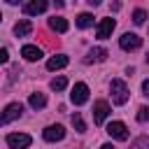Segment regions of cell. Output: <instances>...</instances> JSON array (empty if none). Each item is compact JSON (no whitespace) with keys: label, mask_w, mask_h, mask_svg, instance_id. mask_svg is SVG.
<instances>
[{"label":"cell","mask_w":149,"mask_h":149,"mask_svg":"<svg viewBox=\"0 0 149 149\" xmlns=\"http://www.w3.org/2000/svg\"><path fill=\"white\" fill-rule=\"evenodd\" d=\"M109 93H112V102L114 105H126L128 102V86H126L123 79H112Z\"/></svg>","instance_id":"1"},{"label":"cell","mask_w":149,"mask_h":149,"mask_svg":"<svg viewBox=\"0 0 149 149\" xmlns=\"http://www.w3.org/2000/svg\"><path fill=\"white\" fill-rule=\"evenodd\" d=\"M21 114H23V105H21V102H9V105L0 112V126H5V123H9V121H16Z\"/></svg>","instance_id":"2"},{"label":"cell","mask_w":149,"mask_h":149,"mask_svg":"<svg viewBox=\"0 0 149 149\" xmlns=\"http://www.w3.org/2000/svg\"><path fill=\"white\" fill-rule=\"evenodd\" d=\"M30 142H33V137L26 135V133H9V135H7V144H9V149H28Z\"/></svg>","instance_id":"3"},{"label":"cell","mask_w":149,"mask_h":149,"mask_svg":"<svg viewBox=\"0 0 149 149\" xmlns=\"http://www.w3.org/2000/svg\"><path fill=\"white\" fill-rule=\"evenodd\" d=\"M70 100H72L74 105H84V102L88 100V86H86L84 81L74 84V86H72V93H70Z\"/></svg>","instance_id":"4"},{"label":"cell","mask_w":149,"mask_h":149,"mask_svg":"<svg viewBox=\"0 0 149 149\" xmlns=\"http://www.w3.org/2000/svg\"><path fill=\"white\" fill-rule=\"evenodd\" d=\"M119 44H121V49L133 51V49H140L142 37H140V35H135V33H123V35H121V40H119Z\"/></svg>","instance_id":"5"},{"label":"cell","mask_w":149,"mask_h":149,"mask_svg":"<svg viewBox=\"0 0 149 149\" xmlns=\"http://www.w3.org/2000/svg\"><path fill=\"white\" fill-rule=\"evenodd\" d=\"M107 133H109V137H114V140H128V128H126L123 121H112V123L107 126Z\"/></svg>","instance_id":"6"},{"label":"cell","mask_w":149,"mask_h":149,"mask_svg":"<svg viewBox=\"0 0 149 149\" xmlns=\"http://www.w3.org/2000/svg\"><path fill=\"white\" fill-rule=\"evenodd\" d=\"M42 137L47 140V142H58V140H63L65 137V128L63 126H47L44 130H42Z\"/></svg>","instance_id":"7"},{"label":"cell","mask_w":149,"mask_h":149,"mask_svg":"<svg viewBox=\"0 0 149 149\" xmlns=\"http://www.w3.org/2000/svg\"><path fill=\"white\" fill-rule=\"evenodd\" d=\"M107 116H109V105H107L105 100H98V102L93 105V121L100 126V123H105Z\"/></svg>","instance_id":"8"},{"label":"cell","mask_w":149,"mask_h":149,"mask_svg":"<svg viewBox=\"0 0 149 149\" xmlns=\"http://www.w3.org/2000/svg\"><path fill=\"white\" fill-rule=\"evenodd\" d=\"M47 7H49V2H47V0H30V2H26V5H23V12H26L28 16H35V14H42Z\"/></svg>","instance_id":"9"},{"label":"cell","mask_w":149,"mask_h":149,"mask_svg":"<svg viewBox=\"0 0 149 149\" xmlns=\"http://www.w3.org/2000/svg\"><path fill=\"white\" fill-rule=\"evenodd\" d=\"M114 26H116V21H114V19H102V21L98 23V30H95V33H98V37H100V40H107V37L112 35Z\"/></svg>","instance_id":"10"},{"label":"cell","mask_w":149,"mask_h":149,"mask_svg":"<svg viewBox=\"0 0 149 149\" xmlns=\"http://www.w3.org/2000/svg\"><path fill=\"white\" fill-rule=\"evenodd\" d=\"M107 58V49H102V47H93L88 54H86V63H102Z\"/></svg>","instance_id":"11"},{"label":"cell","mask_w":149,"mask_h":149,"mask_svg":"<svg viewBox=\"0 0 149 149\" xmlns=\"http://www.w3.org/2000/svg\"><path fill=\"white\" fill-rule=\"evenodd\" d=\"M21 56H23L26 61H40V58H42V49H37L35 44H26V47L21 49Z\"/></svg>","instance_id":"12"},{"label":"cell","mask_w":149,"mask_h":149,"mask_svg":"<svg viewBox=\"0 0 149 149\" xmlns=\"http://www.w3.org/2000/svg\"><path fill=\"white\" fill-rule=\"evenodd\" d=\"M33 33V23L28 21V19H21L16 26H14V35L16 37H26V35H30Z\"/></svg>","instance_id":"13"},{"label":"cell","mask_w":149,"mask_h":149,"mask_svg":"<svg viewBox=\"0 0 149 149\" xmlns=\"http://www.w3.org/2000/svg\"><path fill=\"white\" fill-rule=\"evenodd\" d=\"M65 65H68V56H65V54L51 56V58L47 61V70H61V68H65Z\"/></svg>","instance_id":"14"},{"label":"cell","mask_w":149,"mask_h":149,"mask_svg":"<svg viewBox=\"0 0 149 149\" xmlns=\"http://www.w3.org/2000/svg\"><path fill=\"white\" fill-rule=\"evenodd\" d=\"M28 105L33 107V109H42L44 105H47V95L44 93H30V98H28Z\"/></svg>","instance_id":"15"},{"label":"cell","mask_w":149,"mask_h":149,"mask_svg":"<svg viewBox=\"0 0 149 149\" xmlns=\"http://www.w3.org/2000/svg\"><path fill=\"white\" fill-rule=\"evenodd\" d=\"M49 28L56 30V33H65V30H68V21H65L63 16H51V19H49Z\"/></svg>","instance_id":"16"},{"label":"cell","mask_w":149,"mask_h":149,"mask_svg":"<svg viewBox=\"0 0 149 149\" xmlns=\"http://www.w3.org/2000/svg\"><path fill=\"white\" fill-rule=\"evenodd\" d=\"M77 26H79V28H88V26H93V16H91L88 12H81V14L77 16Z\"/></svg>","instance_id":"17"},{"label":"cell","mask_w":149,"mask_h":149,"mask_svg":"<svg viewBox=\"0 0 149 149\" xmlns=\"http://www.w3.org/2000/svg\"><path fill=\"white\" fill-rule=\"evenodd\" d=\"M72 126H74V130H77V133H84V130H86V123H84V119H81V114H79V112H74V114H72Z\"/></svg>","instance_id":"18"},{"label":"cell","mask_w":149,"mask_h":149,"mask_svg":"<svg viewBox=\"0 0 149 149\" xmlns=\"http://www.w3.org/2000/svg\"><path fill=\"white\" fill-rule=\"evenodd\" d=\"M130 149H149V137L147 135H140L137 140H133Z\"/></svg>","instance_id":"19"},{"label":"cell","mask_w":149,"mask_h":149,"mask_svg":"<svg viewBox=\"0 0 149 149\" xmlns=\"http://www.w3.org/2000/svg\"><path fill=\"white\" fill-rule=\"evenodd\" d=\"M65 86H68V79H65L63 74H61V77H54V79H51V88H54V91H63Z\"/></svg>","instance_id":"20"},{"label":"cell","mask_w":149,"mask_h":149,"mask_svg":"<svg viewBox=\"0 0 149 149\" xmlns=\"http://www.w3.org/2000/svg\"><path fill=\"white\" fill-rule=\"evenodd\" d=\"M144 19H147V12H144V9H135V12H133V21H135L137 26L144 23Z\"/></svg>","instance_id":"21"},{"label":"cell","mask_w":149,"mask_h":149,"mask_svg":"<svg viewBox=\"0 0 149 149\" xmlns=\"http://www.w3.org/2000/svg\"><path fill=\"white\" fill-rule=\"evenodd\" d=\"M137 121H142V123L149 121V107H140L137 109Z\"/></svg>","instance_id":"22"},{"label":"cell","mask_w":149,"mask_h":149,"mask_svg":"<svg viewBox=\"0 0 149 149\" xmlns=\"http://www.w3.org/2000/svg\"><path fill=\"white\" fill-rule=\"evenodd\" d=\"M7 61H9V51H7L5 47H0V65H2V63H7Z\"/></svg>","instance_id":"23"},{"label":"cell","mask_w":149,"mask_h":149,"mask_svg":"<svg viewBox=\"0 0 149 149\" xmlns=\"http://www.w3.org/2000/svg\"><path fill=\"white\" fill-rule=\"evenodd\" d=\"M142 93H144V95H149V79H144V81H142Z\"/></svg>","instance_id":"24"},{"label":"cell","mask_w":149,"mask_h":149,"mask_svg":"<svg viewBox=\"0 0 149 149\" xmlns=\"http://www.w3.org/2000/svg\"><path fill=\"white\" fill-rule=\"evenodd\" d=\"M100 149H114V147H112V144H102Z\"/></svg>","instance_id":"25"},{"label":"cell","mask_w":149,"mask_h":149,"mask_svg":"<svg viewBox=\"0 0 149 149\" xmlns=\"http://www.w3.org/2000/svg\"><path fill=\"white\" fill-rule=\"evenodd\" d=\"M147 63H149V54H147Z\"/></svg>","instance_id":"26"},{"label":"cell","mask_w":149,"mask_h":149,"mask_svg":"<svg viewBox=\"0 0 149 149\" xmlns=\"http://www.w3.org/2000/svg\"><path fill=\"white\" fill-rule=\"evenodd\" d=\"M0 21H2V16H0Z\"/></svg>","instance_id":"27"}]
</instances>
